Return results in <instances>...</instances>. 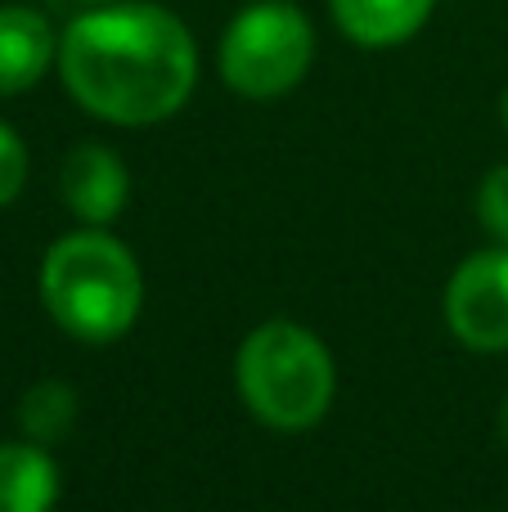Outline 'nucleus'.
<instances>
[{
  "label": "nucleus",
  "mask_w": 508,
  "mask_h": 512,
  "mask_svg": "<svg viewBox=\"0 0 508 512\" xmlns=\"http://www.w3.org/2000/svg\"><path fill=\"white\" fill-rule=\"evenodd\" d=\"M59 81L72 104L113 126H158L198 86V41L158 0L86 5L59 32Z\"/></svg>",
  "instance_id": "nucleus-1"
},
{
  "label": "nucleus",
  "mask_w": 508,
  "mask_h": 512,
  "mask_svg": "<svg viewBox=\"0 0 508 512\" xmlns=\"http://www.w3.org/2000/svg\"><path fill=\"white\" fill-rule=\"evenodd\" d=\"M41 301L54 324L77 342H117L144 310L140 261L104 225L63 234L41 261Z\"/></svg>",
  "instance_id": "nucleus-2"
},
{
  "label": "nucleus",
  "mask_w": 508,
  "mask_h": 512,
  "mask_svg": "<svg viewBox=\"0 0 508 512\" xmlns=\"http://www.w3.org/2000/svg\"><path fill=\"white\" fill-rule=\"evenodd\" d=\"M234 387L257 423L275 432H311L333 405L338 369L311 328L293 319H266L234 355Z\"/></svg>",
  "instance_id": "nucleus-3"
},
{
  "label": "nucleus",
  "mask_w": 508,
  "mask_h": 512,
  "mask_svg": "<svg viewBox=\"0 0 508 512\" xmlns=\"http://www.w3.org/2000/svg\"><path fill=\"white\" fill-rule=\"evenodd\" d=\"M216 63L239 99H284L315 63V23L293 0H252L230 18Z\"/></svg>",
  "instance_id": "nucleus-4"
},
{
  "label": "nucleus",
  "mask_w": 508,
  "mask_h": 512,
  "mask_svg": "<svg viewBox=\"0 0 508 512\" xmlns=\"http://www.w3.org/2000/svg\"><path fill=\"white\" fill-rule=\"evenodd\" d=\"M446 328L468 351H508V243L482 248L455 265L446 283Z\"/></svg>",
  "instance_id": "nucleus-5"
},
{
  "label": "nucleus",
  "mask_w": 508,
  "mask_h": 512,
  "mask_svg": "<svg viewBox=\"0 0 508 512\" xmlns=\"http://www.w3.org/2000/svg\"><path fill=\"white\" fill-rule=\"evenodd\" d=\"M59 194H63V207L81 225H113L122 216L126 198H131L126 162L108 144H95V140L77 144L59 167Z\"/></svg>",
  "instance_id": "nucleus-6"
},
{
  "label": "nucleus",
  "mask_w": 508,
  "mask_h": 512,
  "mask_svg": "<svg viewBox=\"0 0 508 512\" xmlns=\"http://www.w3.org/2000/svg\"><path fill=\"white\" fill-rule=\"evenodd\" d=\"M59 59V32L32 5H0V99L32 90Z\"/></svg>",
  "instance_id": "nucleus-7"
},
{
  "label": "nucleus",
  "mask_w": 508,
  "mask_h": 512,
  "mask_svg": "<svg viewBox=\"0 0 508 512\" xmlns=\"http://www.w3.org/2000/svg\"><path fill=\"white\" fill-rule=\"evenodd\" d=\"M329 14L351 45L392 50L428 27L437 0H329Z\"/></svg>",
  "instance_id": "nucleus-8"
},
{
  "label": "nucleus",
  "mask_w": 508,
  "mask_h": 512,
  "mask_svg": "<svg viewBox=\"0 0 508 512\" xmlns=\"http://www.w3.org/2000/svg\"><path fill=\"white\" fill-rule=\"evenodd\" d=\"M54 499H59V463L45 445H0V512H50Z\"/></svg>",
  "instance_id": "nucleus-9"
},
{
  "label": "nucleus",
  "mask_w": 508,
  "mask_h": 512,
  "mask_svg": "<svg viewBox=\"0 0 508 512\" xmlns=\"http://www.w3.org/2000/svg\"><path fill=\"white\" fill-rule=\"evenodd\" d=\"M72 423H77V391L59 378L36 382L23 396V405H18V427H23V436L36 445L63 441V436L72 432Z\"/></svg>",
  "instance_id": "nucleus-10"
},
{
  "label": "nucleus",
  "mask_w": 508,
  "mask_h": 512,
  "mask_svg": "<svg viewBox=\"0 0 508 512\" xmlns=\"http://www.w3.org/2000/svg\"><path fill=\"white\" fill-rule=\"evenodd\" d=\"M477 221L495 243H508V162L491 167L477 189Z\"/></svg>",
  "instance_id": "nucleus-11"
},
{
  "label": "nucleus",
  "mask_w": 508,
  "mask_h": 512,
  "mask_svg": "<svg viewBox=\"0 0 508 512\" xmlns=\"http://www.w3.org/2000/svg\"><path fill=\"white\" fill-rule=\"evenodd\" d=\"M27 185V144L9 122H0V207H9Z\"/></svg>",
  "instance_id": "nucleus-12"
},
{
  "label": "nucleus",
  "mask_w": 508,
  "mask_h": 512,
  "mask_svg": "<svg viewBox=\"0 0 508 512\" xmlns=\"http://www.w3.org/2000/svg\"><path fill=\"white\" fill-rule=\"evenodd\" d=\"M500 436H504V441H508V400H504V405H500Z\"/></svg>",
  "instance_id": "nucleus-13"
},
{
  "label": "nucleus",
  "mask_w": 508,
  "mask_h": 512,
  "mask_svg": "<svg viewBox=\"0 0 508 512\" xmlns=\"http://www.w3.org/2000/svg\"><path fill=\"white\" fill-rule=\"evenodd\" d=\"M500 117H504V131H508V86H504V99H500Z\"/></svg>",
  "instance_id": "nucleus-14"
},
{
  "label": "nucleus",
  "mask_w": 508,
  "mask_h": 512,
  "mask_svg": "<svg viewBox=\"0 0 508 512\" xmlns=\"http://www.w3.org/2000/svg\"><path fill=\"white\" fill-rule=\"evenodd\" d=\"M77 5L86 9V5H113V0H77Z\"/></svg>",
  "instance_id": "nucleus-15"
}]
</instances>
